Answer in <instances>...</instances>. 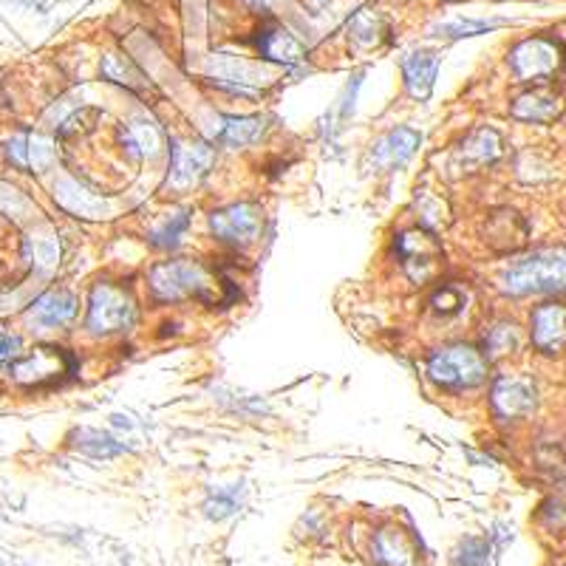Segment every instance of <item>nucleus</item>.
<instances>
[{
  "instance_id": "15",
  "label": "nucleus",
  "mask_w": 566,
  "mask_h": 566,
  "mask_svg": "<svg viewBox=\"0 0 566 566\" xmlns=\"http://www.w3.org/2000/svg\"><path fill=\"white\" fill-rule=\"evenodd\" d=\"M207 71L210 77H216L218 86L238 91V94H256L258 80H261V71L256 66L236 60V57H216L210 63Z\"/></svg>"
},
{
  "instance_id": "9",
  "label": "nucleus",
  "mask_w": 566,
  "mask_h": 566,
  "mask_svg": "<svg viewBox=\"0 0 566 566\" xmlns=\"http://www.w3.org/2000/svg\"><path fill=\"white\" fill-rule=\"evenodd\" d=\"M216 154L204 142H173L170 148V179L173 188H190L210 170Z\"/></svg>"
},
{
  "instance_id": "33",
  "label": "nucleus",
  "mask_w": 566,
  "mask_h": 566,
  "mask_svg": "<svg viewBox=\"0 0 566 566\" xmlns=\"http://www.w3.org/2000/svg\"><path fill=\"white\" fill-rule=\"evenodd\" d=\"M18 354H21V338L0 329V369H7L12 360H18Z\"/></svg>"
},
{
  "instance_id": "13",
  "label": "nucleus",
  "mask_w": 566,
  "mask_h": 566,
  "mask_svg": "<svg viewBox=\"0 0 566 566\" xmlns=\"http://www.w3.org/2000/svg\"><path fill=\"white\" fill-rule=\"evenodd\" d=\"M499 156H501V136L493 128H479V131H473V134L459 145L456 154H453V162H456V168L471 173V170H479L482 165L496 162Z\"/></svg>"
},
{
  "instance_id": "19",
  "label": "nucleus",
  "mask_w": 566,
  "mask_h": 566,
  "mask_svg": "<svg viewBox=\"0 0 566 566\" xmlns=\"http://www.w3.org/2000/svg\"><path fill=\"white\" fill-rule=\"evenodd\" d=\"M29 258H32V250L26 247V241L18 236V229L7 218L0 216V275L7 281H18L21 272L26 270Z\"/></svg>"
},
{
  "instance_id": "10",
  "label": "nucleus",
  "mask_w": 566,
  "mask_h": 566,
  "mask_svg": "<svg viewBox=\"0 0 566 566\" xmlns=\"http://www.w3.org/2000/svg\"><path fill=\"white\" fill-rule=\"evenodd\" d=\"M530 338L544 354H558L566 349V306L541 304L530 320Z\"/></svg>"
},
{
  "instance_id": "23",
  "label": "nucleus",
  "mask_w": 566,
  "mask_h": 566,
  "mask_svg": "<svg viewBox=\"0 0 566 566\" xmlns=\"http://www.w3.org/2000/svg\"><path fill=\"white\" fill-rule=\"evenodd\" d=\"M122 145L128 148L131 156H156L162 145V134L150 120H134L128 128H122Z\"/></svg>"
},
{
  "instance_id": "3",
  "label": "nucleus",
  "mask_w": 566,
  "mask_h": 566,
  "mask_svg": "<svg viewBox=\"0 0 566 566\" xmlns=\"http://www.w3.org/2000/svg\"><path fill=\"white\" fill-rule=\"evenodd\" d=\"M487 363L490 360L473 346H448V349L433 351L428 360V374L433 383L445 388H473L485 383Z\"/></svg>"
},
{
  "instance_id": "8",
  "label": "nucleus",
  "mask_w": 566,
  "mask_h": 566,
  "mask_svg": "<svg viewBox=\"0 0 566 566\" xmlns=\"http://www.w3.org/2000/svg\"><path fill=\"white\" fill-rule=\"evenodd\" d=\"M261 227L263 213L258 204H233V207H224L210 216V229L216 233V238L227 244H241V247L256 241L261 236Z\"/></svg>"
},
{
  "instance_id": "31",
  "label": "nucleus",
  "mask_w": 566,
  "mask_h": 566,
  "mask_svg": "<svg viewBox=\"0 0 566 566\" xmlns=\"http://www.w3.org/2000/svg\"><path fill=\"white\" fill-rule=\"evenodd\" d=\"M487 541L465 539L453 555V566H485L487 564Z\"/></svg>"
},
{
  "instance_id": "21",
  "label": "nucleus",
  "mask_w": 566,
  "mask_h": 566,
  "mask_svg": "<svg viewBox=\"0 0 566 566\" xmlns=\"http://www.w3.org/2000/svg\"><path fill=\"white\" fill-rule=\"evenodd\" d=\"M419 145V134L411 128H397L392 131L388 136L374 145V162L385 165V168H394V165H403L408 156L417 150Z\"/></svg>"
},
{
  "instance_id": "32",
  "label": "nucleus",
  "mask_w": 566,
  "mask_h": 566,
  "mask_svg": "<svg viewBox=\"0 0 566 566\" xmlns=\"http://www.w3.org/2000/svg\"><path fill=\"white\" fill-rule=\"evenodd\" d=\"M238 510V501H236V490L229 493H218L216 499L210 501L207 505V516L210 519H227L229 512H236Z\"/></svg>"
},
{
  "instance_id": "11",
  "label": "nucleus",
  "mask_w": 566,
  "mask_h": 566,
  "mask_svg": "<svg viewBox=\"0 0 566 566\" xmlns=\"http://www.w3.org/2000/svg\"><path fill=\"white\" fill-rule=\"evenodd\" d=\"M493 411L501 419H519L533 414L535 385L524 377H501L493 385Z\"/></svg>"
},
{
  "instance_id": "4",
  "label": "nucleus",
  "mask_w": 566,
  "mask_h": 566,
  "mask_svg": "<svg viewBox=\"0 0 566 566\" xmlns=\"http://www.w3.org/2000/svg\"><path fill=\"white\" fill-rule=\"evenodd\" d=\"M136 324V304L128 290L116 283H97L88 301V329L94 335H114Z\"/></svg>"
},
{
  "instance_id": "22",
  "label": "nucleus",
  "mask_w": 566,
  "mask_h": 566,
  "mask_svg": "<svg viewBox=\"0 0 566 566\" xmlns=\"http://www.w3.org/2000/svg\"><path fill=\"white\" fill-rule=\"evenodd\" d=\"M261 134L263 122L256 120V116H224L222 125L213 131L216 142L229 145V148H244V145L261 139Z\"/></svg>"
},
{
  "instance_id": "30",
  "label": "nucleus",
  "mask_w": 566,
  "mask_h": 566,
  "mask_svg": "<svg viewBox=\"0 0 566 566\" xmlns=\"http://www.w3.org/2000/svg\"><path fill=\"white\" fill-rule=\"evenodd\" d=\"M465 301H467L465 292L459 290V286H451V283H445V286H439V290L433 292L431 306H433V312H437V315L448 317V315H456V312L465 306Z\"/></svg>"
},
{
  "instance_id": "29",
  "label": "nucleus",
  "mask_w": 566,
  "mask_h": 566,
  "mask_svg": "<svg viewBox=\"0 0 566 566\" xmlns=\"http://www.w3.org/2000/svg\"><path fill=\"white\" fill-rule=\"evenodd\" d=\"M188 227H190L188 213H176V216L165 218V222L150 233V241H154L156 247H173V244L184 236V229Z\"/></svg>"
},
{
  "instance_id": "18",
  "label": "nucleus",
  "mask_w": 566,
  "mask_h": 566,
  "mask_svg": "<svg viewBox=\"0 0 566 566\" xmlns=\"http://www.w3.org/2000/svg\"><path fill=\"white\" fill-rule=\"evenodd\" d=\"M371 555L380 566H411L414 564V546L408 535L397 527H385L371 541Z\"/></svg>"
},
{
  "instance_id": "17",
  "label": "nucleus",
  "mask_w": 566,
  "mask_h": 566,
  "mask_svg": "<svg viewBox=\"0 0 566 566\" xmlns=\"http://www.w3.org/2000/svg\"><path fill=\"white\" fill-rule=\"evenodd\" d=\"M258 48L267 60L286 63V66H295L306 57L304 46L297 43L295 34H290L283 26H263L261 34H258Z\"/></svg>"
},
{
  "instance_id": "35",
  "label": "nucleus",
  "mask_w": 566,
  "mask_h": 566,
  "mask_svg": "<svg viewBox=\"0 0 566 566\" xmlns=\"http://www.w3.org/2000/svg\"><path fill=\"white\" fill-rule=\"evenodd\" d=\"M247 3H252V7H270L272 0H247Z\"/></svg>"
},
{
  "instance_id": "14",
  "label": "nucleus",
  "mask_w": 566,
  "mask_h": 566,
  "mask_svg": "<svg viewBox=\"0 0 566 566\" xmlns=\"http://www.w3.org/2000/svg\"><path fill=\"white\" fill-rule=\"evenodd\" d=\"M7 156L14 168L46 170L55 162V145L37 134H18L7 142Z\"/></svg>"
},
{
  "instance_id": "12",
  "label": "nucleus",
  "mask_w": 566,
  "mask_h": 566,
  "mask_svg": "<svg viewBox=\"0 0 566 566\" xmlns=\"http://www.w3.org/2000/svg\"><path fill=\"white\" fill-rule=\"evenodd\" d=\"M564 100L555 91H550V88H533V91H524V94L512 100L510 114L519 122L546 125V122L558 120L564 114Z\"/></svg>"
},
{
  "instance_id": "25",
  "label": "nucleus",
  "mask_w": 566,
  "mask_h": 566,
  "mask_svg": "<svg viewBox=\"0 0 566 566\" xmlns=\"http://www.w3.org/2000/svg\"><path fill=\"white\" fill-rule=\"evenodd\" d=\"M102 75L109 77L111 82H116V86H125L128 91H136V94H142V91L148 88V80L139 75V68H136L128 57L114 55V52L102 57Z\"/></svg>"
},
{
  "instance_id": "24",
  "label": "nucleus",
  "mask_w": 566,
  "mask_h": 566,
  "mask_svg": "<svg viewBox=\"0 0 566 566\" xmlns=\"http://www.w3.org/2000/svg\"><path fill=\"white\" fill-rule=\"evenodd\" d=\"M521 346V329L512 320H501V324H493L490 329L485 331V358L487 360H499L519 351Z\"/></svg>"
},
{
  "instance_id": "2",
  "label": "nucleus",
  "mask_w": 566,
  "mask_h": 566,
  "mask_svg": "<svg viewBox=\"0 0 566 566\" xmlns=\"http://www.w3.org/2000/svg\"><path fill=\"white\" fill-rule=\"evenodd\" d=\"M150 286H154V295L159 301H188V297H196L204 304H218V286H227V283H216V275H210L202 263L193 261H168L159 263L154 272H150Z\"/></svg>"
},
{
  "instance_id": "36",
  "label": "nucleus",
  "mask_w": 566,
  "mask_h": 566,
  "mask_svg": "<svg viewBox=\"0 0 566 566\" xmlns=\"http://www.w3.org/2000/svg\"><path fill=\"white\" fill-rule=\"evenodd\" d=\"M555 566H566V561H558V564H555Z\"/></svg>"
},
{
  "instance_id": "5",
  "label": "nucleus",
  "mask_w": 566,
  "mask_h": 566,
  "mask_svg": "<svg viewBox=\"0 0 566 566\" xmlns=\"http://www.w3.org/2000/svg\"><path fill=\"white\" fill-rule=\"evenodd\" d=\"M77 371V360L71 351L60 346H37L32 354L18 360L12 369L14 380L23 385H57Z\"/></svg>"
},
{
  "instance_id": "6",
  "label": "nucleus",
  "mask_w": 566,
  "mask_h": 566,
  "mask_svg": "<svg viewBox=\"0 0 566 566\" xmlns=\"http://www.w3.org/2000/svg\"><path fill=\"white\" fill-rule=\"evenodd\" d=\"M566 63L564 46L555 41H546V37H533V41H524L510 52V68L512 75L519 80H546L553 77L561 66Z\"/></svg>"
},
{
  "instance_id": "16",
  "label": "nucleus",
  "mask_w": 566,
  "mask_h": 566,
  "mask_svg": "<svg viewBox=\"0 0 566 566\" xmlns=\"http://www.w3.org/2000/svg\"><path fill=\"white\" fill-rule=\"evenodd\" d=\"M77 315V297L66 290H52L46 295H41L29 309V317H32L37 326H66L71 317Z\"/></svg>"
},
{
  "instance_id": "26",
  "label": "nucleus",
  "mask_w": 566,
  "mask_h": 566,
  "mask_svg": "<svg viewBox=\"0 0 566 566\" xmlns=\"http://www.w3.org/2000/svg\"><path fill=\"white\" fill-rule=\"evenodd\" d=\"M57 196H60V202L66 204L71 213H80V216H97V213L105 210V204H102L100 199L88 196L86 190L75 188L71 182H60V188H57Z\"/></svg>"
},
{
  "instance_id": "34",
  "label": "nucleus",
  "mask_w": 566,
  "mask_h": 566,
  "mask_svg": "<svg viewBox=\"0 0 566 566\" xmlns=\"http://www.w3.org/2000/svg\"><path fill=\"white\" fill-rule=\"evenodd\" d=\"M490 29V23H473V21H459V23H448V26H439V32L448 34V37H467V34H476V32H485Z\"/></svg>"
},
{
  "instance_id": "7",
  "label": "nucleus",
  "mask_w": 566,
  "mask_h": 566,
  "mask_svg": "<svg viewBox=\"0 0 566 566\" xmlns=\"http://www.w3.org/2000/svg\"><path fill=\"white\" fill-rule=\"evenodd\" d=\"M397 256L408 275L422 283L437 275L439 261H442V244L424 229H408L397 238Z\"/></svg>"
},
{
  "instance_id": "1",
  "label": "nucleus",
  "mask_w": 566,
  "mask_h": 566,
  "mask_svg": "<svg viewBox=\"0 0 566 566\" xmlns=\"http://www.w3.org/2000/svg\"><path fill=\"white\" fill-rule=\"evenodd\" d=\"M505 295H566V247H546L512 261L499 275Z\"/></svg>"
},
{
  "instance_id": "27",
  "label": "nucleus",
  "mask_w": 566,
  "mask_h": 566,
  "mask_svg": "<svg viewBox=\"0 0 566 566\" xmlns=\"http://www.w3.org/2000/svg\"><path fill=\"white\" fill-rule=\"evenodd\" d=\"M77 448L86 453H91V456H97V459H109V456H116V453L125 451V448H122L116 439H111L109 433H100V431L77 433Z\"/></svg>"
},
{
  "instance_id": "20",
  "label": "nucleus",
  "mask_w": 566,
  "mask_h": 566,
  "mask_svg": "<svg viewBox=\"0 0 566 566\" xmlns=\"http://www.w3.org/2000/svg\"><path fill=\"white\" fill-rule=\"evenodd\" d=\"M405 71V86L411 91V97L424 100V97L433 91V80H437L439 71V57L433 52H411V55L403 60Z\"/></svg>"
},
{
  "instance_id": "28",
  "label": "nucleus",
  "mask_w": 566,
  "mask_h": 566,
  "mask_svg": "<svg viewBox=\"0 0 566 566\" xmlns=\"http://www.w3.org/2000/svg\"><path fill=\"white\" fill-rule=\"evenodd\" d=\"M349 34L351 41H358L360 46H374L380 37V18L374 12H369V9H363V12L354 14V21L349 23Z\"/></svg>"
}]
</instances>
